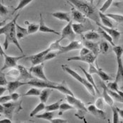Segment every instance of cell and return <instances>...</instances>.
<instances>
[{"instance_id": "1", "label": "cell", "mask_w": 123, "mask_h": 123, "mask_svg": "<svg viewBox=\"0 0 123 123\" xmlns=\"http://www.w3.org/2000/svg\"><path fill=\"white\" fill-rule=\"evenodd\" d=\"M68 4L73 6L75 9L82 12L86 18L92 20L95 23H100L98 11L96 7L86 1L82 0H66Z\"/></svg>"}, {"instance_id": "2", "label": "cell", "mask_w": 123, "mask_h": 123, "mask_svg": "<svg viewBox=\"0 0 123 123\" xmlns=\"http://www.w3.org/2000/svg\"><path fill=\"white\" fill-rule=\"evenodd\" d=\"M61 68L65 72H66L68 74H69L70 75L72 76L74 79H75L77 82H79L80 84H82V85L84 86L86 89V90L89 92V93L92 96H94L96 95V91H95V89L94 88V86L87 81V80L86 78H84L81 75H80L79 73H77L75 70H73L72 68H70L67 65L63 64V65L61 66Z\"/></svg>"}, {"instance_id": "3", "label": "cell", "mask_w": 123, "mask_h": 123, "mask_svg": "<svg viewBox=\"0 0 123 123\" xmlns=\"http://www.w3.org/2000/svg\"><path fill=\"white\" fill-rule=\"evenodd\" d=\"M113 51L115 54L117 70L115 77V81L119 84L123 85V63L122 56L123 54V45H115L113 47Z\"/></svg>"}, {"instance_id": "4", "label": "cell", "mask_w": 123, "mask_h": 123, "mask_svg": "<svg viewBox=\"0 0 123 123\" xmlns=\"http://www.w3.org/2000/svg\"><path fill=\"white\" fill-rule=\"evenodd\" d=\"M17 20L14 21V23H13L11 28H10L9 30V32L5 34V40H4V42L3 44V46H4V49L5 51H6L9 48L10 44H15V46H16V47L18 49L20 50V51L21 53H23V50L22 47H20V44H19L18 39H17L16 37V23Z\"/></svg>"}, {"instance_id": "5", "label": "cell", "mask_w": 123, "mask_h": 123, "mask_svg": "<svg viewBox=\"0 0 123 123\" xmlns=\"http://www.w3.org/2000/svg\"><path fill=\"white\" fill-rule=\"evenodd\" d=\"M66 100L70 104L72 105L75 109L77 110V113L75 114L76 117H77L80 120L85 119V115L88 112L85 104L80 99L75 98V96L72 95L67 94Z\"/></svg>"}, {"instance_id": "6", "label": "cell", "mask_w": 123, "mask_h": 123, "mask_svg": "<svg viewBox=\"0 0 123 123\" xmlns=\"http://www.w3.org/2000/svg\"><path fill=\"white\" fill-rule=\"evenodd\" d=\"M22 101L17 102H7L4 104L3 105L4 107V115L12 120L13 118V115L14 113H18L20 110H22Z\"/></svg>"}, {"instance_id": "7", "label": "cell", "mask_w": 123, "mask_h": 123, "mask_svg": "<svg viewBox=\"0 0 123 123\" xmlns=\"http://www.w3.org/2000/svg\"><path fill=\"white\" fill-rule=\"evenodd\" d=\"M23 57H25V55H22L20 56H11L7 55L6 53L4 55V66L1 68V70L3 71L7 68H16L18 66V62L20 59H22Z\"/></svg>"}, {"instance_id": "8", "label": "cell", "mask_w": 123, "mask_h": 123, "mask_svg": "<svg viewBox=\"0 0 123 123\" xmlns=\"http://www.w3.org/2000/svg\"><path fill=\"white\" fill-rule=\"evenodd\" d=\"M44 63H42L38 64V65L32 66L30 67V68L29 69V71L32 75L35 76L36 78L44 80V81H49V80H48V78L44 73Z\"/></svg>"}, {"instance_id": "9", "label": "cell", "mask_w": 123, "mask_h": 123, "mask_svg": "<svg viewBox=\"0 0 123 123\" xmlns=\"http://www.w3.org/2000/svg\"><path fill=\"white\" fill-rule=\"evenodd\" d=\"M72 27L74 32L77 35H82L89 30H92L94 29V27L89 20V18L84 23H73Z\"/></svg>"}, {"instance_id": "10", "label": "cell", "mask_w": 123, "mask_h": 123, "mask_svg": "<svg viewBox=\"0 0 123 123\" xmlns=\"http://www.w3.org/2000/svg\"><path fill=\"white\" fill-rule=\"evenodd\" d=\"M72 24H73V22H72V20H70L69 23H68L63 28L61 32V37L60 38L61 39V41L63 39H68L70 42L75 40L76 37V33L74 32V30L73 29Z\"/></svg>"}, {"instance_id": "11", "label": "cell", "mask_w": 123, "mask_h": 123, "mask_svg": "<svg viewBox=\"0 0 123 123\" xmlns=\"http://www.w3.org/2000/svg\"><path fill=\"white\" fill-rule=\"evenodd\" d=\"M88 72L93 75V74H96L99 76V77L103 80V81H112L113 77H111L108 74H107L105 71H104L101 68H96L94 66V63H89V70Z\"/></svg>"}, {"instance_id": "12", "label": "cell", "mask_w": 123, "mask_h": 123, "mask_svg": "<svg viewBox=\"0 0 123 123\" xmlns=\"http://www.w3.org/2000/svg\"><path fill=\"white\" fill-rule=\"evenodd\" d=\"M96 24L98 26L101 27L102 29H104L108 34H109V35L113 39V42L115 43V45H116V44H117V42H119L120 38L121 37V35H122V32H121L118 31L117 29H115L114 28H108V27H105V26L103 25L100 23H96Z\"/></svg>"}, {"instance_id": "13", "label": "cell", "mask_w": 123, "mask_h": 123, "mask_svg": "<svg viewBox=\"0 0 123 123\" xmlns=\"http://www.w3.org/2000/svg\"><path fill=\"white\" fill-rule=\"evenodd\" d=\"M83 47V44L82 42L80 40L78 41H71L70 42V44H68L67 46H62L61 49L58 51L57 54H65L68 51H73V50H77V49H80L81 48Z\"/></svg>"}, {"instance_id": "14", "label": "cell", "mask_w": 123, "mask_h": 123, "mask_svg": "<svg viewBox=\"0 0 123 123\" xmlns=\"http://www.w3.org/2000/svg\"><path fill=\"white\" fill-rule=\"evenodd\" d=\"M97 56H96L92 52L89 53L86 55L84 56H76L70 57L67 59V61H82V62H85L87 63H94L96 59Z\"/></svg>"}, {"instance_id": "15", "label": "cell", "mask_w": 123, "mask_h": 123, "mask_svg": "<svg viewBox=\"0 0 123 123\" xmlns=\"http://www.w3.org/2000/svg\"><path fill=\"white\" fill-rule=\"evenodd\" d=\"M49 49H47L38 54L30 56L27 57L26 59L28 60L31 63L32 66H35V65H38L42 63H44V58L45 56V55L47 54V53L49 52Z\"/></svg>"}, {"instance_id": "16", "label": "cell", "mask_w": 123, "mask_h": 123, "mask_svg": "<svg viewBox=\"0 0 123 123\" xmlns=\"http://www.w3.org/2000/svg\"><path fill=\"white\" fill-rule=\"evenodd\" d=\"M82 44L83 46L87 48L91 52H92L96 56H98L99 52V44L97 42H94V41L86 40L85 38L82 37Z\"/></svg>"}, {"instance_id": "17", "label": "cell", "mask_w": 123, "mask_h": 123, "mask_svg": "<svg viewBox=\"0 0 123 123\" xmlns=\"http://www.w3.org/2000/svg\"><path fill=\"white\" fill-rule=\"evenodd\" d=\"M70 15L73 20L79 23H84L88 19V18H86L82 12H80V11L75 9L73 6H72V8H71Z\"/></svg>"}, {"instance_id": "18", "label": "cell", "mask_w": 123, "mask_h": 123, "mask_svg": "<svg viewBox=\"0 0 123 123\" xmlns=\"http://www.w3.org/2000/svg\"><path fill=\"white\" fill-rule=\"evenodd\" d=\"M40 19H39V31L41 32H44V33H52L56 35H61V33L59 32H58L56 30H55L54 29L51 28L49 27H48L47 25L44 23V19L42 17V14L40 13L39 14Z\"/></svg>"}, {"instance_id": "19", "label": "cell", "mask_w": 123, "mask_h": 123, "mask_svg": "<svg viewBox=\"0 0 123 123\" xmlns=\"http://www.w3.org/2000/svg\"><path fill=\"white\" fill-rule=\"evenodd\" d=\"M17 68L19 70V72H20V75L19 77L17 79L18 80H23V81H25L27 82L28 80H30L34 78L33 75L30 73L28 70H27L25 67L22 65H18Z\"/></svg>"}, {"instance_id": "20", "label": "cell", "mask_w": 123, "mask_h": 123, "mask_svg": "<svg viewBox=\"0 0 123 123\" xmlns=\"http://www.w3.org/2000/svg\"><path fill=\"white\" fill-rule=\"evenodd\" d=\"M86 108H87V111L89 113H90L92 115H94L95 117H98L102 120L106 119V115H105L104 111L103 110H101V109H98V108H96L95 105H89Z\"/></svg>"}, {"instance_id": "21", "label": "cell", "mask_w": 123, "mask_h": 123, "mask_svg": "<svg viewBox=\"0 0 123 123\" xmlns=\"http://www.w3.org/2000/svg\"><path fill=\"white\" fill-rule=\"evenodd\" d=\"M25 85H26L25 82H22L18 80H16L15 81H11V82H8V84L6 85V89L9 94H11L16 92L21 86Z\"/></svg>"}, {"instance_id": "22", "label": "cell", "mask_w": 123, "mask_h": 123, "mask_svg": "<svg viewBox=\"0 0 123 123\" xmlns=\"http://www.w3.org/2000/svg\"><path fill=\"white\" fill-rule=\"evenodd\" d=\"M53 17L55 18L60 20H63L67 23H69L71 20V15L70 12H63V11H56L54 13H50Z\"/></svg>"}, {"instance_id": "23", "label": "cell", "mask_w": 123, "mask_h": 123, "mask_svg": "<svg viewBox=\"0 0 123 123\" xmlns=\"http://www.w3.org/2000/svg\"><path fill=\"white\" fill-rule=\"evenodd\" d=\"M101 86L103 89V94H102V98H104L105 103H106L107 104L110 106H112L114 104V100L113 98L111 96L110 94L108 92V89L107 86L105 85L104 82H101Z\"/></svg>"}, {"instance_id": "24", "label": "cell", "mask_w": 123, "mask_h": 123, "mask_svg": "<svg viewBox=\"0 0 123 123\" xmlns=\"http://www.w3.org/2000/svg\"><path fill=\"white\" fill-rule=\"evenodd\" d=\"M98 15H99L100 21L101 22V24L103 25L108 28H114V23L113 20L108 17L105 15V13L98 11Z\"/></svg>"}, {"instance_id": "25", "label": "cell", "mask_w": 123, "mask_h": 123, "mask_svg": "<svg viewBox=\"0 0 123 123\" xmlns=\"http://www.w3.org/2000/svg\"><path fill=\"white\" fill-rule=\"evenodd\" d=\"M80 68L81 69V70L83 72V73L85 74V75L86 77V79L87 80V81L92 85L94 86V88L95 89V91H96V92L97 93V94H100V92H99V91H98V87H97V86L96 85V83H95L94 82V78H93V77L92 75V74H90L88 71H86L85 69L84 68H82V66H80Z\"/></svg>"}, {"instance_id": "26", "label": "cell", "mask_w": 123, "mask_h": 123, "mask_svg": "<svg viewBox=\"0 0 123 123\" xmlns=\"http://www.w3.org/2000/svg\"><path fill=\"white\" fill-rule=\"evenodd\" d=\"M82 37L85 38L86 40H90V41H96L100 39V35L98 32L92 30H89L87 32H85L83 35Z\"/></svg>"}, {"instance_id": "27", "label": "cell", "mask_w": 123, "mask_h": 123, "mask_svg": "<svg viewBox=\"0 0 123 123\" xmlns=\"http://www.w3.org/2000/svg\"><path fill=\"white\" fill-rule=\"evenodd\" d=\"M15 25H16V35L18 40H20L21 39L24 38L25 36L28 35L27 29L21 27L17 23H16Z\"/></svg>"}, {"instance_id": "28", "label": "cell", "mask_w": 123, "mask_h": 123, "mask_svg": "<svg viewBox=\"0 0 123 123\" xmlns=\"http://www.w3.org/2000/svg\"><path fill=\"white\" fill-rule=\"evenodd\" d=\"M52 92V89H50V88H44L41 92H40V94H39V100L42 103H44L46 104L47 102L48 99L50 96V95Z\"/></svg>"}, {"instance_id": "29", "label": "cell", "mask_w": 123, "mask_h": 123, "mask_svg": "<svg viewBox=\"0 0 123 123\" xmlns=\"http://www.w3.org/2000/svg\"><path fill=\"white\" fill-rule=\"evenodd\" d=\"M98 32L99 35H101L105 40H106L111 45H112L113 47L115 45V43L113 42V39H112V37L109 35V34H108L104 29H102L101 27H99V26H98Z\"/></svg>"}, {"instance_id": "30", "label": "cell", "mask_w": 123, "mask_h": 123, "mask_svg": "<svg viewBox=\"0 0 123 123\" xmlns=\"http://www.w3.org/2000/svg\"><path fill=\"white\" fill-rule=\"evenodd\" d=\"M18 16L19 14H17V15L16 16V17L13 19L11 21H10L9 23H6L5 25H4V26H2V27L0 28V35H5V34H6V33L9 32V30L10 28H11L13 23H14L15 20H16L18 19Z\"/></svg>"}, {"instance_id": "31", "label": "cell", "mask_w": 123, "mask_h": 123, "mask_svg": "<svg viewBox=\"0 0 123 123\" xmlns=\"http://www.w3.org/2000/svg\"><path fill=\"white\" fill-rule=\"evenodd\" d=\"M25 25H28V35H32L34 33H36L37 31H39V25L36 24L34 23H29L28 21L25 22Z\"/></svg>"}, {"instance_id": "32", "label": "cell", "mask_w": 123, "mask_h": 123, "mask_svg": "<svg viewBox=\"0 0 123 123\" xmlns=\"http://www.w3.org/2000/svg\"><path fill=\"white\" fill-rule=\"evenodd\" d=\"M36 117L38 119H42V120H49L51 121L54 116V111H46L44 113L39 114L35 115Z\"/></svg>"}, {"instance_id": "33", "label": "cell", "mask_w": 123, "mask_h": 123, "mask_svg": "<svg viewBox=\"0 0 123 123\" xmlns=\"http://www.w3.org/2000/svg\"><path fill=\"white\" fill-rule=\"evenodd\" d=\"M108 17L111 18L117 24L123 25V15L118 13H106L105 14Z\"/></svg>"}, {"instance_id": "34", "label": "cell", "mask_w": 123, "mask_h": 123, "mask_svg": "<svg viewBox=\"0 0 123 123\" xmlns=\"http://www.w3.org/2000/svg\"><path fill=\"white\" fill-rule=\"evenodd\" d=\"M61 42V39H57L56 41H54V42H52L49 47L47 48L49 49V51H59L61 47H62V45L60 44V42Z\"/></svg>"}, {"instance_id": "35", "label": "cell", "mask_w": 123, "mask_h": 123, "mask_svg": "<svg viewBox=\"0 0 123 123\" xmlns=\"http://www.w3.org/2000/svg\"><path fill=\"white\" fill-rule=\"evenodd\" d=\"M73 109H75V108L72 105L70 104L69 103L68 104H67V103L61 104H60L59 108H58V110H59L58 115H62L64 112H66L67 111H69V110H73Z\"/></svg>"}, {"instance_id": "36", "label": "cell", "mask_w": 123, "mask_h": 123, "mask_svg": "<svg viewBox=\"0 0 123 123\" xmlns=\"http://www.w3.org/2000/svg\"><path fill=\"white\" fill-rule=\"evenodd\" d=\"M45 107H46V105H45V104H44V103H42V102L39 103V104H38L31 111V113L30 114V117H34V116H35V115L37 113H39V112H41V111L45 110Z\"/></svg>"}, {"instance_id": "37", "label": "cell", "mask_w": 123, "mask_h": 123, "mask_svg": "<svg viewBox=\"0 0 123 123\" xmlns=\"http://www.w3.org/2000/svg\"><path fill=\"white\" fill-rule=\"evenodd\" d=\"M6 75L9 76L11 77H13V78L17 80L19 77V75H20L19 70L18 69L17 67H16V68H11L6 73Z\"/></svg>"}, {"instance_id": "38", "label": "cell", "mask_w": 123, "mask_h": 123, "mask_svg": "<svg viewBox=\"0 0 123 123\" xmlns=\"http://www.w3.org/2000/svg\"><path fill=\"white\" fill-rule=\"evenodd\" d=\"M32 1L34 0H20L18 6H16V9H14L13 11V13H14L15 12L20 11V10L23 9V8H25L27 5H28L30 3H31Z\"/></svg>"}, {"instance_id": "39", "label": "cell", "mask_w": 123, "mask_h": 123, "mask_svg": "<svg viewBox=\"0 0 123 123\" xmlns=\"http://www.w3.org/2000/svg\"><path fill=\"white\" fill-rule=\"evenodd\" d=\"M62 101H63V100L61 99V100H58V101L54 103V104H52L46 105V107H45L46 111H55L58 110L59 106H60V104H61V102Z\"/></svg>"}, {"instance_id": "40", "label": "cell", "mask_w": 123, "mask_h": 123, "mask_svg": "<svg viewBox=\"0 0 123 123\" xmlns=\"http://www.w3.org/2000/svg\"><path fill=\"white\" fill-rule=\"evenodd\" d=\"M109 48H110V46L108 43L106 41H103L99 44V52L103 54H105L108 51Z\"/></svg>"}, {"instance_id": "41", "label": "cell", "mask_w": 123, "mask_h": 123, "mask_svg": "<svg viewBox=\"0 0 123 123\" xmlns=\"http://www.w3.org/2000/svg\"><path fill=\"white\" fill-rule=\"evenodd\" d=\"M40 92H41V90L37 88V87H32V88H31V89H30L28 91L26 92V93H25L23 95V96H39L40 94Z\"/></svg>"}, {"instance_id": "42", "label": "cell", "mask_w": 123, "mask_h": 123, "mask_svg": "<svg viewBox=\"0 0 123 123\" xmlns=\"http://www.w3.org/2000/svg\"><path fill=\"white\" fill-rule=\"evenodd\" d=\"M111 110H112V112H113V123H118L119 121V113H118V111L116 108V106H114L112 105L111 106Z\"/></svg>"}, {"instance_id": "43", "label": "cell", "mask_w": 123, "mask_h": 123, "mask_svg": "<svg viewBox=\"0 0 123 123\" xmlns=\"http://www.w3.org/2000/svg\"><path fill=\"white\" fill-rule=\"evenodd\" d=\"M114 0H106L104 2V4L102 5V6L99 9V11L101 13H104L110 8L111 4H113Z\"/></svg>"}, {"instance_id": "44", "label": "cell", "mask_w": 123, "mask_h": 123, "mask_svg": "<svg viewBox=\"0 0 123 123\" xmlns=\"http://www.w3.org/2000/svg\"><path fill=\"white\" fill-rule=\"evenodd\" d=\"M95 105L96 108H98V109L101 110H104L105 108V101L104 98L102 97H99L96 99V102H95Z\"/></svg>"}, {"instance_id": "45", "label": "cell", "mask_w": 123, "mask_h": 123, "mask_svg": "<svg viewBox=\"0 0 123 123\" xmlns=\"http://www.w3.org/2000/svg\"><path fill=\"white\" fill-rule=\"evenodd\" d=\"M107 88L110 90H112L114 92H117L119 90V86H118V83L115 80L113 82H108L107 84Z\"/></svg>"}, {"instance_id": "46", "label": "cell", "mask_w": 123, "mask_h": 123, "mask_svg": "<svg viewBox=\"0 0 123 123\" xmlns=\"http://www.w3.org/2000/svg\"><path fill=\"white\" fill-rule=\"evenodd\" d=\"M9 12V7L4 6L3 4L0 2V16L1 17H4L6 16Z\"/></svg>"}, {"instance_id": "47", "label": "cell", "mask_w": 123, "mask_h": 123, "mask_svg": "<svg viewBox=\"0 0 123 123\" xmlns=\"http://www.w3.org/2000/svg\"><path fill=\"white\" fill-rule=\"evenodd\" d=\"M8 81L6 78V73H2V71L0 70V86H5L7 85Z\"/></svg>"}, {"instance_id": "48", "label": "cell", "mask_w": 123, "mask_h": 123, "mask_svg": "<svg viewBox=\"0 0 123 123\" xmlns=\"http://www.w3.org/2000/svg\"><path fill=\"white\" fill-rule=\"evenodd\" d=\"M57 55L58 54H57V53H56V52H50V51H49V52L47 53V54L45 55V56L44 58V61H47L51 60V59L56 58Z\"/></svg>"}, {"instance_id": "49", "label": "cell", "mask_w": 123, "mask_h": 123, "mask_svg": "<svg viewBox=\"0 0 123 123\" xmlns=\"http://www.w3.org/2000/svg\"><path fill=\"white\" fill-rule=\"evenodd\" d=\"M11 101V95H6V96H0V104H4L5 103L9 102Z\"/></svg>"}, {"instance_id": "50", "label": "cell", "mask_w": 123, "mask_h": 123, "mask_svg": "<svg viewBox=\"0 0 123 123\" xmlns=\"http://www.w3.org/2000/svg\"><path fill=\"white\" fill-rule=\"evenodd\" d=\"M10 95L11 96V101H17L18 100L19 98L20 97V94L17 93V92H16L10 94Z\"/></svg>"}, {"instance_id": "51", "label": "cell", "mask_w": 123, "mask_h": 123, "mask_svg": "<svg viewBox=\"0 0 123 123\" xmlns=\"http://www.w3.org/2000/svg\"><path fill=\"white\" fill-rule=\"evenodd\" d=\"M91 51L87 49L85 47H82L80 49V56H84V55H86L88 54L89 53H90Z\"/></svg>"}, {"instance_id": "52", "label": "cell", "mask_w": 123, "mask_h": 123, "mask_svg": "<svg viewBox=\"0 0 123 123\" xmlns=\"http://www.w3.org/2000/svg\"><path fill=\"white\" fill-rule=\"evenodd\" d=\"M50 122L52 123H68V120L61 118H53Z\"/></svg>"}, {"instance_id": "53", "label": "cell", "mask_w": 123, "mask_h": 123, "mask_svg": "<svg viewBox=\"0 0 123 123\" xmlns=\"http://www.w3.org/2000/svg\"><path fill=\"white\" fill-rule=\"evenodd\" d=\"M6 87L4 86H0V96L4 94V93L6 91Z\"/></svg>"}, {"instance_id": "54", "label": "cell", "mask_w": 123, "mask_h": 123, "mask_svg": "<svg viewBox=\"0 0 123 123\" xmlns=\"http://www.w3.org/2000/svg\"><path fill=\"white\" fill-rule=\"evenodd\" d=\"M0 123H12V121H11V120L9 119V118H5V119H4V120H0Z\"/></svg>"}, {"instance_id": "55", "label": "cell", "mask_w": 123, "mask_h": 123, "mask_svg": "<svg viewBox=\"0 0 123 123\" xmlns=\"http://www.w3.org/2000/svg\"><path fill=\"white\" fill-rule=\"evenodd\" d=\"M117 111H118V113H119V115L122 117L123 119V109H121V108H119L117 107H116Z\"/></svg>"}, {"instance_id": "56", "label": "cell", "mask_w": 123, "mask_h": 123, "mask_svg": "<svg viewBox=\"0 0 123 123\" xmlns=\"http://www.w3.org/2000/svg\"><path fill=\"white\" fill-rule=\"evenodd\" d=\"M4 54H5V51H4V49L2 48L1 45V44H0V56H1V57H4Z\"/></svg>"}, {"instance_id": "57", "label": "cell", "mask_w": 123, "mask_h": 123, "mask_svg": "<svg viewBox=\"0 0 123 123\" xmlns=\"http://www.w3.org/2000/svg\"><path fill=\"white\" fill-rule=\"evenodd\" d=\"M6 24V20H0V28L5 25Z\"/></svg>"}, {"instance_id": "58", "label": "cell", "mask_w": 123, "mask_h": 123, "mask_svg": "<svg viewBox=\"0 0 123 123\" xmlns=\"http://www.w3.org/2000/svg\"><path fill=\"white\" fill-rule=\"evenodd\" d=\"M4 107L3 104H0V113H4Z\"/></svg>"}, {"instance_id": "59", "label": "cell", "mask_w": 123, "mask_h": 123, "mask_svg": "<svg viewBox=\"0 0 123 123\" xmlns=\"http://www.w3.org/2000/svg\"><path fill=\"white\" fill-rule=\"evenodd\" d=\"M86 1H89V2H90V3H92V4H94V0H85Z\"/></svg>"}, {"instance_id": "60", "label": "cell", "mask_w": 123, "mask_h": 123, "mask_svg": "<svg viewBox=\"0 0 123 123\" xmlns=\"http://www.w3.org/2000/svg\"><path fill=\"white\" fill-rule=\"evenodd\" d=\"M119 90H120V91L123 93V85H122V86L120 87V89H119Z\"/></svg>"}, {"instance_id": "61", "label": "cell", "mask_w": 123, "mask_h": 123, "mask_svg": "<svg viewBox=\"0 0 123 123\" xmlns=\"http://www.w3.org/2000/svg\"><path fill=\"white\" fill-rule=\"evenodd\" d=\"M117 1H123V0H117Z\"/></svg>"}, {"instance_id": "62", "label": "cell", "mask_w": 123, "mask_h": 123, "mask_svg": "<svg viewBox=\"0 0 123 123\" xmlns=\"http://www.w3.org/2000/svg\"><path fill=\"white\" fill-rule=\"evenodd\" d=\"M1 114L0 113V117H1Z\"/></svg>"}, {"instance_id": "63", "label": "cell", "mask_w": 123, "mask_h": 123, "mask_svg": "<svg viewBox=\"0 0 123 123\" xmlns=\"http://www.w3.org/2000/svg\"></svg>"}, {"instance_id": "64", "label": "cell", "mask_w": 123, "mask_h": 123, "mask_svg": "<svg viewBox=\"0 0 123 123\" xmlns=\"http://www.w3.org/2000/svg\"><path fill=\"white\" fill-rule=\"evenodd\" d=\"M2 1H3V0H2Z\"/></svg>"}]
</instances>
